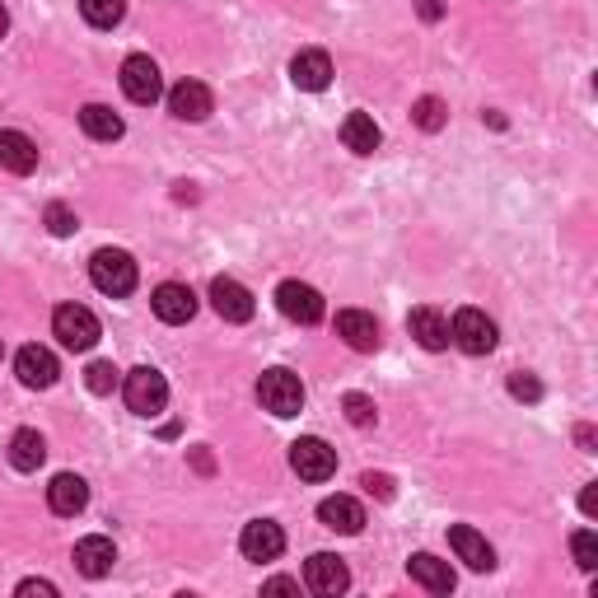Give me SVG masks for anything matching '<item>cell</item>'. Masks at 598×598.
Here are the masks:
<instances>
[{"label":"cell","mask_w":598,"mask_h":598,"mask_svg":"<svg viewBox=\"0 0 598 598\" xmlns=\"http://www.w3.org/2000/svg\"><path fill=\"white\" fill-rule=\"evenodd\" d=\"M276 309L286 313L290 323H319L323 319V295L304 286V281H281V290H276Z\"/></svg>","instance_id":"cell-9"},{"label":"cell","mask_w":598,"mask_h":598,"mask_svg":"<svg viewBox=\"0 0 598 598\" xmlns=\"http://www.w3.org/2000/svg\"><path fill=\"white\" fill-rule=\"evenodd\" d=\"M0 169L5 173H34L38 169V146L24 132H0Z\"/></svg>","instance_id":"cell-21"},{"label":"cell","mask_w":598,"mask_h":598,"mask_svg":"<svg viewBox=\"0 0 598 598\" xmlns=\"http://www.w3.org/2000/svg\"><path fill=\"white\" fill-rule=\"evenodd\" d=\"M20 594H24V598H34V594L52 598V594H57V585H52V580H24V585H20Z\"/></svg>","instance_id":"cell-35"},{"label":"cell","mask_w":598,"mask_h":598,"mask_svg":"<svg viewBox=\"0 0 598 598\" xmlns=\"http://www.w3.org/2000/svg\"><path fill=\"white\" fill-rule=\"evenodd\" d=\"M360 486H365L370 496H379V500H393V477H384V472H365Z\"/></svg>","instance_id":"cell-34"},{"label":"cell","mask_w":598,"mask_h":598,"mask_svg":"<svg viewBox=\"0 0 598 598\" xmlns=\"http://www.w3.org/2000/svg\"><path fill=\"white\" fill-rule=\"evenodd\" d=\"M192 463H197V472H211V468H215L207 449H192Z\"/></svg>","instance_id":"cell-39"},{"label":"cell","mask_w":598,"mask_h":598,"mask_svg":"<svg viewBox=\"0 0 598 598\" xmlns=\"http://www.w3.org/2000/svg\"><path fill=\"white\" fill-rule=\"evenodd\" d=\"M47 506H52V514H61V519L80 514L89 506L85 477H75V472H61V477H52V486H47Z\"/></svg>","instance_id":"cell-16"},{"label":"cell","mask_w":598,"mask_h":598,"mask_svg":"<svg viewBox=\"0 0 598 598\" xmlns=\"http://www.w3.org/2000/svg\"><path fill=\"white\" fill-rule=\"evenodd\" d=\"M80 14L94 28H117L127 14V0H80Z\"/></svg>","instance_id":"cell-27"},{"label":"cell","mask_w":598,"mask_h":598,"mask_svg":"<svg viewBox=\"0 0 598 598\" xmlns=\"http://www.w3.org/2000/svg\"><path fill=\"white\" fill-rule=\"evenodd\" d=\"M290 468L304 482H327L337 472V449L327 445V439H319V435H304V439H295V445H290Z\"/></svg>","instance_id":"cell-4"},{"label":"cell","mask_w":598,"mask_h":598,"mask_svg":"<svg viewBox=\"0 0 598 598\" xmlns=\"http://www.w3.org/2000/svg\"><path fill=\"white\" fill-rule=\"evenodd\" d=\"M319 519H323V528H333V533L365 528V510H360V500H351V496H327L319 506Z\"/></svg>","instance_id":"cell-22"},{"label":"cell","mask_w":598,"mask_h":598,"mask_svg":"<svg viewBox=\"0 0 598 598\" xmlns=\"http://www.w3.org/2000/svg\"><path fill=\"white\" fill-rule=\"evenodd\" d=\"M304 585L323 598H337V594H346V585H351V571H346V561L333 552H313L304 561Z\"/></svg>","instance_id":"cell-8"},{"label":"cell","mask_w":598,"mask_h":598,"mask_svg":"<svg viewBox=\"0 0 598 598\" xmlns=\"http://www.w3.org/2000/svg\"><path fill=\"white\" fill-rule=\"evenodd\" d=\"M407 327H412V337L426 346V351H445V346L453 341L449 337V319L439 309H431V304H421V309H412V319H407Z\"/></svg>","instance_id":"cell-19"},{"label":"cell","mask_w":598,"mask_h":598,"mask_svg":"<svg viewBox=\"0 0 598 598\" xmlns=\"http://www.w3.org/2000/svg\"><path fill=\"white\" fill-rule=\"evenodd\" d=\"M416 10H421V20H439V14H445V10H439V0H416Z\"/></svg>","instance_id":"cell-38"},{"label":"cell","mask_w":598,"mask_h":598,"mask_svg":"<svg viewBox=\"0 0 598 598\" xmlns=\"http://www.w3.org/2000/svg\"><path fill=\"white\" fill-rule=\"evenodd\" d=\"M258 398L272 416H299L304 412V384L290 370H266L258 379Z\"/></svg>","instance_id":"cell-2"},{"label":"cell","mask_w":598,"mask_h":598,"mask_svg":"<svg viewBox=\"0 0 598 598\" xmlns=\"http://www.w3.org/2000/svg\"><path fill=\"white\" fill-rule=\"evenodd\" d=\"M449 547L459 552V561L472 565V571H491V565H496L491 543H486L477 528H468V524H453V528H449Z\"/></svg>","instance_id":"cell-18"},{"label":"cell","mask_w":598,"mask_h":598,"mask_svg":"<svg viewBox=\"0 0 598 598\" xmlns=\"http://www.w3.org/2000/svg\"><path fill=\"white\" fill-rule=\"evenodd\" d=\"M239 547L248 561H276L286 552V533H281V524H272V519H253V524H244Z\"/></svg>","instance_id":"cell-11"},{"label":"cell","mask_w":598,"mask_h":598,"mask_svg":"<svg viewBox=\"0 0 598 598\" xmlns=\"http://www.w3.org/2000/svg\"><path fill=\"white\" fill-rule=\"evenodd\" d=\"M122 94H127L132 103L150 108L164 99V80H160V66H154L150 57H127L122 61Z\"/></svg>","instance_id":"cell-6"},{"label":"cell","mask_w":598,"mask_h":598,"mask_svg":"<svg viewBox=\"0 0 598 598\" xmlns=\"http://www.w3.org/2000/svg\"><path fill=\"white\" fill-rule=\"evenodd\" d=\"M47 459V439L38 431H14L10 435V463L20 472H38Z\"/></svg>","instance_id":"cell-25"},{"label":"cell","mask_w":598,"mask_h":598,"mask_svg":"<svg viewBox=\"0 0 598 598\" xmlns=\"http://www.w3.org/2000/svg\"><path fill=\"white\" fill-rule=\"evenodd\" d=\"M169 113L178 122H207L211 117V89L201 80H183L169 89Z\"/></svg>","instance_id":"cell-14"},{"label":"cell","mask_w":598,"mask_h":598,"mask_svg":"<svg viewBox=\"0 0 598 598\" xmlns=\"http://www.w3.org/2000/svg\"><path fill=\"white\" fill-rule=\"evenodd\" d=\"M295 589H299V580H286V575L266 580V594H295Z\"/></svg>","instance_id":"cell-36"},{"label":"cell","mask_w":598,"mask_h":598,"mask_svg":"<svg viewBox=\"0 0 598 598\" xmlns=\"http://www.w3.org/2000/svg\"><path fill=\"white\" fill-rule=\"evenodd\" d=\"M341 407H346V421H351V426H374V416H379L365 393H346Z\"/></svg>","instance_id":"cell-31"},{"label":"cell","mask_w":598,"mask_h":598,"mask_svg":"<svg viewBox=\"0 0 598 598\" xmlns=\"http://www.w3.org/2000/svg\"><path fill=\"white\" fill-rule=\"evenodd\" d=\"M85 384H89V393H113L117 388V370L108 365V360H94V365L85 370Z\"/></svg>","instance_id":"cell-32"},{"label":"cell","mask_w":598,"mask_h":598,"mask_svg":"<svg viewBox=\"0 0 598 598\" xmlns=\"http://www.w3.org/2000/svg\"><path fill=\"white\" fill-rule=\"evenodd\" d=\"M89 281H94V290L122 299L136 290V262L122 253V248H99V253L89 258Z\"/></svg>","instance_id":"cell-1"},{"label":"cell","mask_w":598,"mask_h":598,"mask_svg":"<svg viewBox=\"0 0 598 598\" xmlns=\"http://www.w3.org/2000/svg\"><path fill=\"white\" fill-rule=\"evenodd\" d=\"M47 229H52L57 239H71V234L80 229V220H75V211H71V207H61V201H52V207H47Z\"/></svg>","instance_id":"cell-30"},{"label":"cell","mask_w":598,"mask_h":598,"mask_svg":"<svg viewBox=\"0 0 598 598\" xmlns=\"http://www.w3.org/2000/svg\"><path fill=\"white\" fill-rule=\"evenodd\" d=\"M211 304H215V313L225 323H248L253 319V295H248V286H239L234 276H215L211 281Z\"/></svg>","instance_id":"cell-10"},{"label":"cell","mask_w":598,"mask_h":598,"mask_svg":"<svg viewBox=\"0 0 598 598\" xmlns=\"http://www.w3.org/2000/svg\"><path fill=\"white\" fill-rule=\"evenodd\" d=\"M337 337L351 346V351H379V323H374V313H365V309H341Z\"/></svg>","instance_id":"cell-13"},{"label":"cell","mask_w":598,"mask_h":598,"mask_svg":"<svg viewBox=\"0 0 598 598\" xmlns=\"http://www.w3.org/2000/svg\"><path fill=\"white\" fill-rule=\"evenodd\" d=\"M407 575H412L421 589H431V594H449V589H453L449 561H439V557H431V552H416L412 561H407Z\"/></svg>","instance_id":"cell-23"},{"label":"cell","mask_w":598,"mask_h":598,"mask_svg":"<svg viewBox=\"0 0 598 598\" xmlns=\"http://www.w3.org/2000/svg\"><path fill=\"white\" fill-rule=\"evenodd\" d=\"M150 304H154V319L178 327V323H192V313H197V295H192V286L164 281V286L150 295Z\"/></svg>","instance_id":"cell-12"},{"label":"cell","mask_w":598,"mask_h":598,"mask_svg":"<svg viewBox=\"0 0 598 598\" xmlns=\"http://www.w3.org/2000/svg\"><path fill=\"white\" fill-rule=\"evenodd\" d=\"M510 398H519V402H538V398H543V384L533 379V374L519 370V374H510Z\"/></svg>","instance_id":"cell-33"},{"label":"cell","mask_w":598,"mask_h":598,"mask_svg":"<svg viewBox=\"0 0 598 598\" xmlns=\"http://www.w3.org/2000/svg\"><path fill=\"white\" fill-rule=\"evenodd\" d=\"M52 333L61 337L66 351H89V346L99 341V319H94L85 304H61L52 313Z\"/></svg>","instance_id":"cell-5"},{"label":"cell","mask_w":598,"mask_h":598,"mask_svg":"<svg viewBox=\"0 0 598 598\" xmlns=\"http://www.w3.org/2000/svg\"><path fill=\"white\" fill-rule=\"evenodd\" d=\"M290 80L299 89H309V94H319L333 85V61H327V52H299L290 61Z\"/></svg>","instance_id":"cell-20"},{"label":"cell","mask_w":598,"mask_h":598,"mask_svg":"<svg viewBox=\"0 0 598 598\" xmlns=\"http://www.w3.org/2000/svg\"><path fill=\"white\" fill-rule=\"evenodd\" d=\"M412 117H416V127H421V132H439V127H445V122H449L445 103H439V99H431V94H426V99H416Z\"/></svg>","instance_id":"cell-28"},{"label":"cell","mask_w":598,"mask_h":598,"mask_svg":"<svg viewBox=\"0 0 598 598\" xmlns=\"http://www.w3.org/2000/svg\"><path fill=\"white\" fill-rule=\"evenodd\" d=\"M113 565H117L113 538H80V543H75V571H80V575L103 580Z\"/></svg>","instance_id":"cell-17"},{"label":"cell","mask_w":598,"mask_h":598,"mask_svg":"<svg viewBox=\"0 0 598 598\" xmlns=\"http://www.w3.org/2000/svg\"><path fill=\"white\" fill-rule=\"evenodd\" d=\"M14 370H20V379H24L28 388H52L57 374H61L57 356L47 351V346H24V351L14 356Z\"/></svg>","instance_id":"cell-15"},{"label":"cell","mask_w":598,"mask_h":598,"mask_svg":"<svg viewBox=\"0 0 598 598\" xmlns=\"http://www.w3.org/2000/svg\"><path fill=\"white\" fill-rule=\"evenodd\" d=\"M449 337L459 341L468 356H486V351H496V323L486 319L482 309H459V313H453Z\"/></svg>","instance_id":"cell-7"},{"label":"cell","mask_w":598,"mask_h":598,"mask_svg":"<svg viewBox=\"0 0 598 598\" xmlns=\"http://www.w3.org/2000/svg\"><path fill=\"white\" fill-rule=\"evenodd\" d=\"M580 510H585L589 519L598 514V486H585V496H580Z\"/></svg>","instance_id":"cell-37"},{"label":"cell","mask_w":598,"mask_h":598,"mask_svg":"<svg viewBox=\"0 0 598 598\" xmlns=\"http://www.w3.org/2000/svg\"><path fill=\"white\" fill-rule=\"evenodd\" d=\"M5 28H10V14H5V5H0V38H5Z\"/></svg>","instance_id":"cell-40"},{"label":"cell","mask_w":598,"mask_h":598,"mask_svg":"<svg viewBox=\"0 0 598 598\" xmlns=\"http://www.w3.org/2000/svg\"><path fill=\"white\" fill-rule=\"evenodd\" d=\"M571 552H575L580 571H594V565H598V538H594V528H580V533H575V538H571Z\"/></svg>","instance_id":"cell-29"},{"label":"cell","mask_w":598,"mask_h":598,"mask_svg":"<svg viewBox=\"0 0 598 598\" xmlns=\"http://www.w3.org/2000/svg\"><path fill=\"white\" fill-rule=\"evenodd\" d=\"M80 127H85V136H94V140H117L122 132V117L113 113V108L108 103H85L80 108Z\"/></svg>","instance_id":"cell-26"},{"label":"cell","mask_w":598,"mask_h":598,"mask_svg":"<svg viewBox=\"0 0 598 598\" xmlns=\"http://www.w3.org/2000/svg\"><path fill=\"white\" fill-rule=\"evenodd\" d=\"M341 140H346V150H356V154H374L384 136H379V127H374L370 113H346V122H341Z\"/></svg>","instance_id":"cell-24"},{"label":"cell","mask_w":598,"mask_h":598,"mask_svg":"<svg viewBox=\"0 0 598 598\" xmlns=\"http://www.w3.org/2000/svg\"><path fill=\"white\" fill-rule=\"evenodd\" d=\"M127 407L136 416H160L164 412V402H169V384H164V374L160 370H150V365H140L127 374Z\"/></svg>","instance_id":"cell-3"}]
</instances>
